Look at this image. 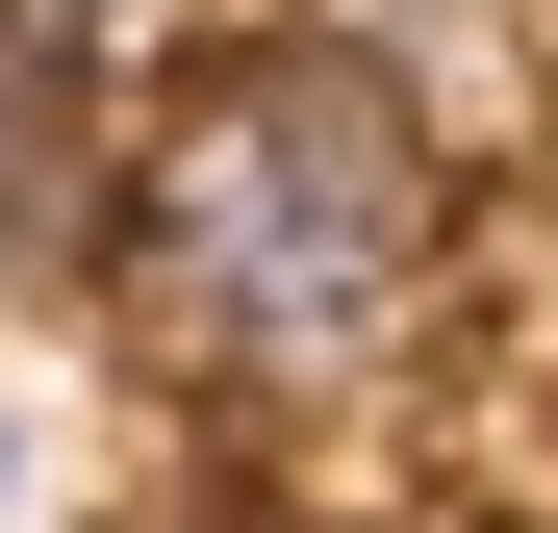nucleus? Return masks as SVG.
I'll list each match as a JSON object with an SVG mask.
<instances>
[{
  "label": "nucleus",
  "mask_w": 558,
  "mask_h": 533,
  "mask_svg": "<svg viewBox=\"0 0 558 533\" xmlns=\"http://www.w3.org/2000/svg\"><path fill=\"white\" fill-rule=\"evenodd\" d=\"M128 330L229 407H355L432 305V102L355 26H279L128 128Z\"/></svg>",
  "instance_id": "obj_1"
},
{
  "label": "nucleus",
  "mask_w": 558,
  "mask_h": 533,
  "mask_svg": "<svg viewBox=\"0 0 558 533\" xmlns=\"http://www.w3.org/2000/svg\"><path fill=\"white\" fill-rule=\"evenodd\" d=\"M76 254H128V153L76 128L51 0H0V280H76Z\"/></svg>",
  "instance_id": "obj_2"
},
{
  "label": "nucleus",
  "mask_w": 558,
  "mask_h": 533,
  "mask_svg": "<svg viewBox=\"0 0 558 533\" xmlns=\"http://www.w3.org/2000/svg\"><path fill=\"white\" fill-rule=\"evenodd\" d=\"M0 533H26V407H0Z\"/></svg>",
  "instance_id": "obj_3"
}]
</instances>
